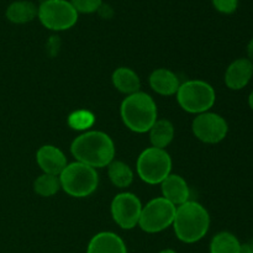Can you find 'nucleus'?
<instances>
[{
	"label": "nucleus",
	"mask_w": 253,
	"mask_h": 253,
	"mask_svg": "<svg viewBox=\"0 0 253 253\" xmlns=\"http://www.w3.org/2000/svg\"><path fill=\"white\" fill-rule=\"evenodd\" d=\"M71 152L78 162L93 168L108 167L115 157V145L103 131H85L74 138Z\"/></svg>",
	"instance_id": "1"
},
{
	"label": "nucleus",
	"mask_w": 253,
	"mask_h": 253,
	"mask_svg": "<svg viewBox=\"0 0 253 253\" xmlns=\"http://www.w3.org/2000/svg\"><path fill=\"white\" fill-rule=\"evenodd\" d=\"M172 226L178 240L184 244H195L209 231L210 215L202 204L188 200L177 207Z\"/></svg>",
	"instance_id": "2"
},
{
	"label": "nucleus",
	"mask_w": 253,
	"mask_h": 253,
	"mask_svg": "<svg viewBox=\"0 0 253 253\" xmlns=\"http://www.w3.org/2000/svg\"><path fill=\"white\" fill-rule=\"evenodd\" d=\"M123 123L128 130L145 133L151 130L157 121V105L151 95L137 91L127 95L120 106Z\"/></svg>",
	"instance_id": "3"
},
{
	"label": "nucleus",
	"mask_w": 253,
	"mask_h": 253,
	"mask_svg": "<svg viewBox=\"0 0 253 253\" xmlns=\"http://www.w3.org/2000/svg\"><path fill=\"white\" fill-rule=\"evenodd\" d=\"M59 177L61 189L73 198H86L93 194L99 184V175L95 168L84 163H69Z\"/></svg>",
	"instance_id": "4"
},
{
	"label": "nucleus",
	"mask_w": 253,
	"mask_h": 253,
	"mask_svg": "<svg viewBox=\"0 0 253 253\" xmlns=\"http://www.w3.org/2000/svg\"><path fill=\"white\" fill-rule=\"evenodd\" d=\"M178 104L190 114L207 113L214 106L216 94L209 83L199 79L187 81L179 85L177 91Z\"/></svg>",
	"instance_id": "5"
},
{
	"label": "nucleus",
	"mask_w": 253,
	"mask_h": 253,
	"mask_svg": "<svg viewBox=\"0 0 253 253\" xmlns=\"http://www.w3.org/2000/svg\"><path fill=\"white\" fill-rule=\"evenodd\" d=\"M136 170L140 179L147 184H161L172 172V158L166 150L148 147L138 156Z\"/></svg>",
	"instance_id": "6"
},
{
	"label": "nucleus",
	"mask_w": 253,
	"mask_h": 253,
	"mask_svg": "<svg viewBox=\"0 0 253 253\" xmlns=\"http://www.w3.org/2000/svg\"><path fill=\"white\" fill-rule=\"evenodd\" d=\"M78 12L69 0H43L37 6V17L51 31L69 30L78 21Z\"/></svg>",
	"instance_id": "7"
},
{
	"label": "nucleus",
	"mask_w": 253,
	"mask_h": 253,
	"mask_svg": "<svg viewBox=\"0 0 253 253\" xmlns=\"http://www.w3.org/2000/svg\"><path fill=\"white\" fill-rule=\"evenodd\" d=\"M177 207L163 197L155 198L142 207L138 226L147 234H157L172 226Z\"/></svg>",
	"instance_id": "8"
},
{
	"label": "nucleus",
	"mask_w": 253,
	"mask_h": 253,
	"mask_svg": "<svg viewBox=\"0 0 253 253\" xmlns=\"http://www.w3.org/2000/svg\"><path fill=\"white\" fill-rule=\"evenodd\" d=\"M192 130L199 141L209 145H215L221 142L226 137L229 132V125L221 115L207 111L195 116L192 124Z\"/></svg>",
	"instance_id": "9"
},
{
	"label": "nucleus",
	"mask_w": 253,
	"mask_h": 253,
	"mask_svg": "<svg viewBox=\"0 0 253 253\" xmlns=\"http://www.w3.org/2000/svg\"><path fill=\"white\" fill-rule=\"evenodd\" d=\"M141 211V200L132 193H120L111 202V216L121 229L131 230L138 225Z\"/></svg>",
	"instance_id": "10"
},
{
	"label": "nucleus",
	"mask_w": 253,
	"mask_h": 253,
	"mask_svg": "<svg viewBox=\"0 0 253 253\" xmlns=\"http://www.w3.org/2000/svg\"><path fill=\"white\" fill-rule=\"evenodd\" d=\"M36 161L42 172L52 175H59L68 165L66 155L53 145L40 147L36 153Z\"/></svg>",
	"instance_id": "11"
},
{
	"label": "nucleus",
	"mask_w": 253,
	"mask_h": 253,
	"mask_svg": "<svg viewBox=\"0 0 253 253\" xmlns=\"http://www.w3.org/2000/svg\"><path fill=\"white\" fill-rule=\"evenodd\" d=\"M253 77V62L249 58H239L232 62L225 72V84L231 90L244 89Z\"/></svg>",
	"instance_id": "12"
},
{
	"label": "nucleus",
	"mask_w": 253,
	"mask_h": 253,
	"mask_svg": "<svg viewBox=\"0 0 253 253\" xmlns=\"http://www.w3.org/2000/svg\"><path fill=\"white\" fill-rule=\"evenodd\" d=\"M161 190L162 197L172 203L174 207H179L187 203L190 197V189L184 178L172 173L161 183Z\"/></svg>",
	"instance_id": "13"
},
{
	"label": "nucleus",
	"mask_w": 253,
	"mask_h": 253,
	"mask_svg": "<svg viewBox=\"0 0 253 253\" xmlns=\"http://www.w3.org/2000/svg\"><path fill=\"white\" fill-rule=\"evenodd\" d=\"M86 253H127V249L119 235L104 231L96 234L89 241Z\"/></svg>",
	"instance_id": "14"
},
{
	"label": "nucleus",
	"mask_w": 253,
	"mask_h": 253,
	"mask_svg": "<svg viewBox=\"0 0 253 253\" xmlns=\"http://www.w3.org/2000/svg\"><path fill=\"white\" fill-rule=\"evenodd\" d=\"M150 85L153 91L163 96L177 94L180 82L177 74L167 68H158L150 76Z\"/></svg>",
	"instance_id": "15"
},
{
	"label": "nucleus",
	"mask_w": 253,
	"mask_h": 253,
	"mask_svg": "<svg viewBox=\"0 0 253 253\" xmlns=\"http://www.w3.org/2000/svg\"><path fill=\"white\" fill-rule=\"evenodd\" d=\"M111 81H113V84L116 88V90H119L123 94H126V95H131V94L140 91V78H138L137 73L135 71L127 68V67H120V68L116 69L113 73Z\"/></svg>",
	"instance_id": "16"
},
{
	"label": "nucleus",
	"mask_w": 253,
	"mask_h": 253,
	"mask_svg": "<svg viewBox=\"0 0 253 253\" xmlns=\"http://www.w3.org/2000/svg\"><path fill=\"white\" fill-rule=\"evenodd\" d=\"M5 16L12 24H27L37 17V6L29 0H17L6 7Z\"/></svg>",
	"instance_id": "17"
},
{
	"label": "nucleus",
	"mask_w": 253,
	"mask_h": 253,
	"mask_svg": "<svg viewBox=\"0 0 253 253\" xmlns=\"http://www.w3.org/2000/svg\"><path fill=\"white\" fill-rule=\"evenodd\" d=\"M148 132H150V141L152 143V147L166 150V147L174 138V126L169 120L162 119V120L156 121Z\"/></svg>",
	"instance_id": "18"
},
{
	"label": "nucleus",
	"mask_w": 253,
	"mask_h": 253,
	"mask_svg": "<svg viewBox=\"0 0 253 253\" xmlns=\"http://www.w3.org/2000/svg\"><path fill=\"white\" fill-rule=\"evenodd\" d=\"M108 175L111 183L120 189L130 187L133 180L132 169L123 161H113L108 166Z\"/></svg>",
	"instance_id": "19"
},
{
	"label": "nucleus",
	"mask_w": 253,
	"mask_h": 253,
	"mask_svg": "<svg viewBox=\"0 0 253 253\" xmlns=\"http://www.w3.org/2000/svg\"><path fill=\"white\" fill-rule=\"evenodd\" d=\"M241 245L234 234L222 231L212 237L210 253H241Z\"/></svg>",
	"instance_id": "20"
},
{
	"label": "nucleus",
	"mask_w": 253,
	"mask_h": 253,
	"mask_svg": "<svg viewBox=\"0 0 253 253\" xmlns=\"http://www.w3.org/2000/svg\"><path fill=\"white\" fill-rule=\"evenodd\" d=\"M61 189V183H59L58 175L52 174H41L36 178L34 182V190L37 195L43 198L53 197L57 192Z\"/></svg>",
	"instance_id": "21"
},
{
	"label": "nucleus",
	"mask_w": 253,
	"mask_h": 253,
	"mask_svg": "<svg viewBox=\"0 0 253 253\" xmlns=\"http://www.w3.org/2000/svg\"><path fill=\"white\" fill-rule=\"evenodd\" d=\"M95 121L94 115L88 110H77L72 113L68 118V124L73 130L84 131L91 127Z\"/></svg>",
	"instance_id": "22"
},
{
	"label": "nucleus",
	"mask_w": 253,
	"mask_h": 253,
	"mask_svg": "<svg viewBox=\"0 0 253 253\" xmlns=\"http://www.w3.org/2000/svg\"><path fill=\"white\" fill-rule=\"evenodd\" d=\"M78 14H93L103 5V0H69Z\"/></svg>",
	"instance_id": "23"
},
{
	"label": "nucleus",
	"mask_w": 253,
	"mask_h": 253,
	"mask_svg": "<svg viewBox=\"0 0 253 253\" xmlns=\"http://www.w3.org/2000/svg\"><path fill=\"white\" fill-rule=\"evenodd\" d=\"M215 10L225 15L234 14L239 7V0H211Z\"/></svg>",
	"instance_id": "24"
},
{
	"label": "nucleus",
	"mask_w": 253,
	"mask_h": 253,
	"mask_svg": "<svg viewBox=\"0 0 253 253\" xmlns=\"http://www.w3.org/2000/svg\"><path fill=\"white\" fill-rule=\"evenodd\" d=\"M241 253H253V240L241 245Z\"/></svg>",
	"instance_id": "25"
},
{
	"label": "nucleus",
	"mask_w": 253,
	"mask_h": 253,
	"mask_svg": "<svg viewBox=\"0 0 253 253\" xmlns=\"http://www.w3.org/2000/svg\"><path fill=\"white\" fill-rule=\"evenodd\" d=\"M247 56H249L250 61L253 62V39L247 44Z\"/></svg>",
	"instance_id": "26"
},
{
	"label": "nucleus",
	"mask_w": 253,
	"mask_h": 253,
	"mask_svg": "<svg viewBox=\"0 0 253 253\" xmlns=\"http://www.w3.org/2000/svg\"><path fill=\"white\" fill-rule=\"evenodd\" d=\"M249 105H250V108H251L252 110H253V90H252V93L250 94V96H249Z\"/></svg>",
	"instance_id": "27"
},
{
	"label": "nucleus",
	"mask_w": 253,
	"mask_h": 253,
	"mask_svg": "<svg viewBox=\"0 0 253 253\" xmlns=\"http://www.w3.org/2000/svg\"><path fill=\"white\" fill-rule=\"evenodd\" d=\"M160 253H177V252L173 251V250H170V249H167V250H163V251H161Z\"/></svg>",
	"instance_id": "28"
}]
</instances>
